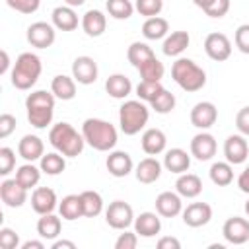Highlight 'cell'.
Returning <instances> with one entry per match:
<instances>
[{
	"label": "cell",
	"mask_w": 249,
	"mask_h": 249,
	"mask_svg": "<svg viewBox=\"0 0 249 249\" xmlns=\"http://www.w3.org/2000/svg\"><path fill=\"white\" fill-rule=\"evenodd\" d=\"M82 134L86 144H89L97 152H111L119 140L117 128L109 121L95 119V117H89L82 123Z\"/></svg>",
	"instance_id": "cell-1"
},
{
	"label": "cell",
	"mask_w": 249,
	"mask_h": 249,
	"mask_svg": "<svg viewBox=\"0 0 249 249\" xmlns=\"http://www.w3.org/2000/svg\"><path fill=\"white\" fill-rule=\"evenodd\" d=\"M49 142L51 146L60 152L66 158H76L84 152L86 140L84 134L78 132L70 123H56L49 130Z\"/></svg>",
	"instance_id": "cell-2"
},
{
	"label": "cell",
	"mask_w": 249,
	"mask_h": 249,
	"mask_svg": "<svg viewBox=\"0 0 249 249\" xmlns=\"http://www.w3.org/2000/svg\"><path fill=\"white\" fill-rule=\"evenodd\" d=\"M54 93L53 91H45V89H37L31 91L25 99V109H27V121L31 123V126L35 128H47L53 123L54 117Z\"/></svg>",
	"instance_id": "cell-3"
},
{
	"label": "cell",
	"mask_w": 249,
	"mask_h": 249,
	"mask_svg": "<svg viewBox=\"0 0 249 249\" xmlns=\"http://www.w3.org/2000/svg\"><path fill=\"white\" fill-rule=\"evenodd\" d=\"M41 70H43V64H41V58L35 54V53H21L16 62H14V68L10 72V80H12V86L16 89H31L39 76H41Z\"/></svg>",
	"instance_id": "cell-4"
},
{
	"label": "cell",
	"mask_w": 249,
	"mask_h": 249,
	"mask_svg": "<svg viewBox=\"0 0 249 249\" xmlns=\"http://www.w3.org/2000/svg\"><path fill=\"white\" fill-rule=\"evenodd\" d=\"M171 78L183 91H189V93H195L206 86V72L195 60L185 58V56H181L173 62Z\"/></svg>",
	"instance_id": "cell-5"
},
{
	"label": "cell",
	"mask_w": 249,
	"mask_h": 249,
	"mask_svg": "<svg viewBox=\"0 0 249 249\" xmlns=\"http://www.w3.org/2000/svg\"><path fill=\"white\" fill-rule=\"evenodd\" d=\"M150 119V109L142 99H126L119 109V124L126 136L138 134Z\"/></svg>",
	"instance_id": "cell-6"
},
{
	"label": "cell",
	"mask_w": 249,
	"mask_h": 249,
	"mask_svg": "<svg viewBox=\"0 0 249 249\" xmlns=\"http://www.w3.org/2000/svg\"><path fill=\"white\" fill-rule=\"evenodd\" d=\"M105 222L113 230H126L134 224V210L124 200H113L105 208Z\"/></svg>",
	"instance_id": "cell-7"
},
{
	"label": "cell",
	"mask_w": 249,
	"mask_h": 249,
	"mask_svg": "<svg viewBox=\"0 0 249 249\" xmlns=\"http://www.w3.org/2000/svg\"><path fill=\"white\" fill-rule=\"evenodd\" d=\"M222 235L231 245H243L249 241V220L241 216H231L222 226Z\"/></svg>",
	"instance_id": "cell-8"
},
{
	"label": "cell",
	"mask_w": 249,
	"mask_h": 249,
	"mask_svg": "<svg viewBox=\"0 0 249 249\" xmlns=\"http://www.w3.org/2000/svg\"><path fill=\"white\" fill-rule=\"evenodd\" d=\"M204 53L208 54V58H212L216 62L228 60L231 54V41L224 33H218V31L208 33L204 39Z\"/></svg>",
	"instance_id": "cell-9"
},
{
	"label": "cell",
	"mask_w": 249,
	"mask_h": 249,
	"mask_svg": "<svg viewBox=\"0 0 249 249\" xmlns=\"http://www.w3.org/2000/svg\"><path fill=\"white\" fill-rule=\"evenodd\" d=\"M56 27L47 21H35L27 27V41L35 49H47L56 39Z\"/></svg>",
	"instance_id": "cell-10"
},
{
	"label": "cell",
	"mask_w": 249,
	"mask_h": 249,
	"mask_svg": "<svg viewBox=\"0 0 249 249\" xmlns=\"http://www.w3.org/2000/svg\"><path fill=\"white\" fill-rule=\"evenodd\" d=\"M97 74H99V68H97V62L88 56V54H82V56H76L74 62H72V76L78 84L82 86H89L97 80Z\"/></svg>",
	"instance_id": "cell-11"
},
{
	"label": "cell",
	"mask_w": 249,
	"mask_h": 249,
	"mask_svg": "<svg viewBox=\"0 0 249 249\" xmlns=\"http://www.w3.org/2000/svg\"><path fill=\"white\" fill-rule=\"evenodd\" d=\"M224 156L226 161L231 165H239L249 158V144L243 134H230L224 142Z\"/></svg>",
	"instance_id": "cell-12"
},
{
	"label": "cell",
	"mask_w": 249,
	"mask_h": 249,
	"mask_svg": "<svg viewBox=\"0 0 249 249\" xmlns=\"http://www.w3.org/2000/svg\"><path fill=\"white\" fill-rule=\"evenodd\" d=\"M216 150H218V144H216V138L202 130L198 134L193 136L191 140V156H195L198 161H208L216 156Z\"/></svg>",
	"instance_id": "cell-13"
},
{
	"label": "cell",
	"mask_w": 249,
	"mask_h": 249,
	"mask_svg": "<svg viewBox=\"0 0 249 249\" xmlns=\"http://www.w3.org/2000/svg\"><path fill=\"white\" fill-rule=\"evenodd\" d=\"M0 198L8 208H19L27 200V189L21 187L16 177L14 179H4L0 183Z\"/></svg>",
	"instance_id": "cell-14"
},
{
	"label": "cell",
	"mask_w": 249,
	"mask_h": 249,
	"mask_svg": "<svg viewBox=\"0 0 249 249\" xmlns=\"http://www.w3.org/2000/svg\"><path fill=\"white\" fill-rule=\"evenodd\" d=\"M218 119V109L212 101H198L193 109H191V124L200 128V130H208Z\"/></svg>",
	"instance_id": "cell-15"
},
{
	"label": "cell",
	"mask_w": 249,
	"mask_h": 249,
	"mask_svg": "<svg viewBox=\"0 0 249 249\" xmlns=\"http://www.w3.org/2000/svg\"><path fill=\"white\" fill-rule=\"evenodd\" d=\"M185 226L189 228H200L206 226L212 218V206L208 202H191L187 204V208H183L181 212Z\"/></svg>",
	"instance_id": "cell-16"
},
{
	"label": "cell",
	"mask_w": 249,
	"mask_h": 249,
	"mask_svg": "<svg viewBox=\"0 0 249 249\" xmlns=\"http://www.w3.org/2000/svg\"><path fill=\"white\" fill-rule=\"evenodd\" d=\"M183 196L179 193H171V191H163L156 196V212L163 218H175L183 212Z\"/></svg>",
	"instance_id": "cell-17"
},
{
	"label": "cell",
	"mask_w": 249,
	"mask_h": 249,
	"mask_svg": "<svg viewBox=\"0 0 249 249\" xmlns=\"http://www.w3.org/2000/svg\"><path fill=\"white\" fill-rule=\"evenodd\" d=\"M31 208L41 216V214H49L54 212L58 208V198L56 193L51 187H37L31 193Z\"/></svg>",
	"instance_id": "cell-18"
},
{
	"label": "cell",
	"mask_w": 249,
	"mask_h": 249,
	"mask_svg": "<svg viewBox=\"0 0 249 249\" xmlns=\"http://www.w3.org/2000/svg\"><path fill=\"white\" fill-rule=\"evenodd\" d=\"M107 171L113 175V177H126L132 169H134V163H132V158L128 152L124 150H111L109 156H107Z\"/></svg>",
	"instance_id": "cell-19"
},
{
	"label": "cell",
	"mask_w": 249,
	"mask_h": 249,
	"mask_svg": "<svg viewBox=\"0 0 249 249\" xmlns=\"http://www.w3.org/2000/svg\"><path fill=\"white\" fill-rule=\"evenodd\" d=\"M134 231L140 237H154L161 231V220L158 212H142L134 218Z\"/></svg>",
	"instance_id": "cell-20"
},
{
	"label": "cell",
	"mask_w": 249,
	"mask_h": 249,
	"mask_svg": "<svg viewBox=\"0 0 249 249\" xmlns=\"http://www.w3.org/2000/svg\"><path fill=\"white\" fill-rule=\"evenodd\" d=\"M140 144H142V150L148 156H158V154L165 152L167 136L160 128H146L144 134H142V138H140Z\"/></svg>",
	"instance_id": "cell-21"
},
{
	"label": "cell",
	"mask_w": 249,
	"mask_h": 249,
	"mask_svg": "<svg viewBox=\"0 0 249 249\" xmlns=\"http://www.w3.org/2000/svg\"><path fill=\"white\" fill-rule=\"evenodd\" d=\"M18 154L25 160V161H37L43 158L45 154V144L39 136L35 134H25L19 142H18Z\"/></svg>",
	"instance_id": "cell-22"
},
{
	"label": "cell",
	"mask_w": 249,
	"mask_h": 249,
	"mask_svg": "<svg viewBox=\"0 0 249 249\" xmlns=\"http://www.w3.org/2000/svg\"><path fill=\"white\" fill-rule=\"evenodd\" d=\"M161 167H163V163H160L154 156H148V158H144V160L138 161V165L134 169V175H136V179L140 183L150 185V183H156L160 179Z\"/></svg>",
	"instance_id": "cell-23"
},
{
	"label": "cell",
	"mask_w": 249,
	"mask_h": 249,
	"mask_svg": "<svg viewBox=\"0 0 249 249\" xmlns=\"http://www.w3.org/2000/svg\"><path fill=\"white\" fill-rule=\"evenodd\" d=\"M163 167L167 171L175 173V175H181V173L189 171V167H191V156L183 148H171L163 156Z\"/></svg>",
	"instance_id": "cell-24"
},
{
	"label": "cell",
	"mask_w": 249,
	"mask_h": 249,
	"mask_svg": "<svg viewBox=\"0 0 249 249\" xmlns=\"http://www.w3.org/2000/svg\"><path fill=\"white\" fill-rule=\"evenodd\" d=\"M51 21L58 31H74L78 27V14L72 6H56L51 14Z\"/></svg>",
	"instance_id": "cell-25"
},
{
	"label": "cell",
	"mask_w": 249,
	"mask_h": 249,
	"mask_svg": "<svg viewBox=\"0 0 249 249\" xmlns=\"http://www.w3.org/2000/svg\"><path fill=\"white\" fill-rule=\"evenodd\" d=\"M107 27V16L101 10H88L82 16V29L88 37H99L105 33Z\"/></svg>",
	"instance_id": "cell-26"
},
{
	"label": "cell",
	"mask_w": 249,
	"mask_h": 249,
	"mask_svg": "<svg viewBox=\"0 0 249 249\" xmlns=\"http://www.w3.org/2000/svg\"><path fill=\"white\" fill-rule=\"evenodd\" d=\"M175 191L183 196V198H196L202 193V181L198 175L195 173H181L175 181Z\"/></svg>",
	"instance_id": "cell-27"
},
{
	"label": "cell",
	"mask_w": 249,
	"mask_h": 249,
	"mask_svg": "<svg viewBox=\"0 0 249 249\" xmlns=\"http://www.w3.org/2000/svg\"><path fill=\"white\" fill-rule=\"evenodd\" d=\"M105 91L113 99H126L132 91V82L124 74H111L105 80Z\"/></svg>",
	"instance_id": "cell-28"
},
{
	"label": "cell",
	"mask_w": 249,
	"mask_h": 249,
	"mask_svg": "<svg viewBox=\"0 0 249 249\" xmlns=\"http://www.w3.org/2000/svg\"><path fill=\"white\" fill-rule=\"evenodd\" d=\"M51 91L54 93L56 99L62 101H70L76 97V80L74 76H66V74H58L53 78L51 82Z\"/></svg>",
	"instance_id": "cell-29"
},
{
	"label": "cell",
	"mask_w": 249,
	"mask_h": 249,
	"mask_svg": "<svg viewBox=\"0 0 249 249\" xmlns=\"http://www.w3.org/2000/svg\"><path fill=\"white\" fill-rule=\"evenodd\" d=\"M62 231V222L60 218L54 214V212H49V214H41V218L37 220V233L43 237V239H51L54 241Z\"/></svg>",
	"instance_id": "cell-30"
},
{
	"label": "cell",
	"mask_w": 249,
	"mask_h": 249,
	"mask_svg": "<svg viewBox=\"0 0 249 249\" xmlns=\"http://www.w3.org/2000/svg\"><path fill=\"white\" fill-rule=\"evenodd\" d=\"M191 43V37L187 31H173L163 39L161 51L165 56H179Z\"/></svg>",
	"instance_id": "cell-31"
},
{
	"label": "cell",
	"mask_w": 249,
	"mask_h": 249,
	"mask_svg": "<svg viewBox=\"0 0 249 249\" xmlns=\"http://www.w3.org/2000/svg\"><path fill=\"white\" fill-rule=\"evenodd\" d=\"M169 31V23L165 18L154 16V18H146V21L142 23V35L148 41H158V39H165Z\"/></svg>",
	"instance_id": "cell-32"
},
{
	"label": "cell",
	"mask_w": 249,
	"mask_h": 249,
	"mask_svg": "<svg viewBox=\"0 0 249 249\" xmlns=\"http://www.w3.org/2000/svg\"><path fill=\"white\" fill-rule=\"evenodd\" d=\"M58 214H60V218H64L68 222H74L80 216H84L80 195H66V196H62V200L58 202Z\"/></svg>",
	"instance_id": "cell-33"
},
{
	"label": "cell",
	"mask_w": 249,
	"mask_h": 249,
	"mask_svg": "<svg viewBox=\"0 0 249 249\" xmlns=\"http://www.w3.org/2000/svg\"><path fill=\"white\" fill-rule=\"evenodd\" d=\"M66 156H62L60 152H49V154H43V158L39 160V167L43 173L47 175H60L64 169H66Z\"/></svg>",
	"instance_id": "cell-34"
},
{
	"label": "cell",
	"mask_w": 249,
	"mask_h": 249,
	"mask_svg": "<svg viewBox=\"0 0 249 249\" xmlns=\"http://www.w3.org/2000/svg\"><path fill=\"white\" fill-rule=\"evenodd\" d=\"M41 173H43L41 167L33 165V161H27V163H23V165L18 167V171H16V181H18L21 187H25V189L29 191V189L37 187V183H39V179H41Z\"/></svg>",
	"instance_id": "cell-35"
},
{
	"label": "cell",
	"mask_w": 249,
	"mask_h": 249,
	"mask_svg": "<svg viewBox=\"0 0 249 249\" xmlns=\"http://www.w3.org/2000/svg\"><path fill=\"white\" fill-rule=\"evenodd\" d=\"M210 181L218 187H228L233 181V167L230 161H214L210 165Z\"/></svg>",
	"instance_id": "cell-36"
},
{
	"label": "cell",
	"mask_w": 249,
	"mask_h": 249,
	"mask_svg": "<svg viewBox=\"0 0 249 249\" xmlns=\"http://www.w3.org/2000/svg\"><path fill=\"white\" fill-rule=\"evenodd\" d=\"M152 56H156L154 51H152V47H148V45L142 43V41L130 43V47H128V51H126V58H128V62H130L134 68H140V66H142L146 60H150Z\"/></svg>",
	"instance_id": "cell-37"
},
{
	"label": "cell",
	"mask_w": 249,
	"mask_h": 249,
	"mask_svg": "<svg viewBox=\"0 0 249 249\" xmlns=\"http://www.w3.org/2000/svg\"><path fill=\"white\" fill-rule=\"evenodd\" d=\"M80 198H82V208L86 218H95L103 212V198L97 191H84L80 193Z\"/></svg>",
	"instance_id": "cell-38"
},
{
	"label": "cell",
	"mask_w": 249,
	"mask_h": 249,
	"mask_svg": "<svg viewBox=\"0 0 249 249\" xmlns=\"http://www.w3.org/2000/svg\"><path fill=\"white\" fill-rule=\"evenodd\" d=\"M140 72V78L142 80H150V82H161L163 74H165V68H163V62L156 56H152L150 60H146L140 68H136Z\"/></svg>",
	"instance_id": "cell-39"
},
{
	"label": "cell",
	"mask_w": 249,
	"mask_h": 249,
	"mask_svg": "<svg viewBox=\"0 0 249 249\" xmlns=\"http://www.w3.org/2000/svg\"><path fill=\"white\" fill-rule=\"evenodd\" d=\"M105 8H107V14L115 19H128L136 10L130 0H107Z\"/></svg>",
	"instance_id": "cell-40"
},
{
	"label": "cell",
	"mask_w": 249,
	"mask_h": 249,
	"mask_svg": "<svg viewBox=\"0 0 249 249\" xmlns=\"http://www.w3.org/2000/svg\"><path fill=\"white\" fill-rule=\"evenodd\" d=\"M150 109H154V111L160 113V115L171 113V111L175 109V95H173L169 89L163 88V89L150 101Z\"/></svg>",
	"instance_id": "cell-41"
},
{
	"label": "cell",
	"mask_w": 249,
	"mask_h": 249,
	"mask_svg": "<svg viewBox=\"0 0 249 249\" xmlns=\"http://www.w3.org/2000/svg\"><path fill=\"white\" fill-rule=\"evenodd\" d=\"M163 89L161 82H150V80H140V84L136 86V95L138 99H142L144 103H150L160 91Z\"/></svg>",
	"instance_id": "cell-42"
},
{
	"label": "cell",
	"mask_w": 249,
	"mask_h": 249,
	"mask_svg": "<svg viewBox=\"0 0 249 249\" xmlns=\"http://www.w3.org/2000/svg\"><path fill=\"white\" fill-rule=\"evenodd\" d=\"M134 8L140 16L154 18V16H160V12L163 10V0H136Z\"/></svg>",
	"instance_id": "cell-43"
},
{
	"label": "cell",
	"mask_w": 249,
	"mask_h": 249,
	"mask_svg": "<svg viewBox=\"0 0 249 249\" xmlns=\"http://www.w3.org/2000/svg\"><path fill=\"white\" fill-rule=\"evenodd\" d=\"M16 167V152L8 146L0 148V175L8 177Z\"/></svg>",
	"instance_id": "cell-44"
},
{
	"label": "cell",
	"mask_w": 249,
	"mask_h": 249,
	"mask_svg": "<svg viewBox=\"0 0 249 249\" xmlns=\"http://www.w3.org/2000/svg\"><path fill=\"white\" fill-rule=\"evenodd\" d=\"M6 4L19 14H35L41 6V0H6Z\"/></svg>",
	"instance_id": "cell-45"
},
{
	"label": "cell",
	"mask_w": 249,
	"mask_h": 249,
	"mask_svg": "<svg viewBox=\"0 0 249 249\" xmlns=\"http://www.w3.org/2000/svg\"><path fill=\"white\" fill-rule=\"evenodd\" d=\"M228 12H230V0H212L204 8V14L208 18H224Z\"/></svg>",
	"instance_id": "cell-46"
},
{
	"label": "cell",
	"mask_w": 249,
	"mask_h": 249,
	"mask_svg": "<svg viewBox=\"0 0 249 249\" xmlns=\"http://www.w3.org/2000/svg\"><path fill=\"white\" fill-rule=\"evenodd\" d=\"M233 41H235V47L243 53V54H249V23H243L235 29V35H233Z\"/></svg>",
	"instance_id": "cell-47"
},
{
	"label": "cell",
	"mask_w": 249,
	"mask_h": 249,
	"mask_svg": "<svg viewBox=\"0 0 249 249\" xmlns=\"http://www.w3.org/2000/svg\"><path fill=\"white\" fill-rule=\"evenodd\" d=\"M138 245V233L136 231H123L119 233L117 241H115V249H134Z\"/></svg>",
	"instance_id": "cell-48"
},
{
	"label": "cell",
	"mask_w": 249,
	"mask_h": 249,
	"mask_svg": "<svg viewBox=\"0 0 249 249\" xmlns=\"http://www.w3.org/2000/svg\"><path fill=\"white\" fill-rule=\"evenodd\" d=\"M0 245L4 249H16V247H19V235L12 228H2L0 230Z\"/></svg>",
	"instance_id": "cell-49"
},
{
	"label": "cell",
	"mask_w": 249,
	"mask_h": 249,
	"mask_svg": "<svg viewBox=\"0 0 249 249\" xmlns=\"http://www.w3.org/2000/svg\"><path fill=\"white\" fill-rule=\"evenodd\" d=\"M235 128L239 130V134L249 136V105L241 107L235 115Z\"/></svg>",
	"instance_id": "cell-50"
},
{
	"label": "cell",
	"mask_w": 249,
	"mask_h": 249,
	"mask_svg": "<svg viewBox=\"0 0 249 249\" xmlns=\"http://www.w3.org/2000/svg\"><path fill=\"white\" fill-rule=\"evenodd\" d=\"M16 130V117L10 113L0 115V138H8Z\"/></svg>",
	"instance_id": "cell-51"
},
{
	"label": "cell",
	"mask_w": 249,
	"mask_h": 249,
	"mask_svg": "<svg viewBox=\"0 0 249 249\" xmlns=\"http://www.w3.org/2000/svg\"><path fill=\"white\" fill-rule=\"evenodd\" d=\"M179 247H181V241L177 237L165 235V237L158 239V249H179Z\"/></svg>",
	"instance_id": "cell-52"
},
{
	"label": "cell",
	"mask_w": 249,
	"mask_h": 249,
	"mask_svg": "<svg viewBox=\"0 0 249 249\" xmlns=\"http://www.w3.org/2000/svg\"><path fill=\"white\" fill-rule=\"evenodd\" d=\"M237 187H239L241 193L249 195V165L239 173V177H237Z\"/></svg>",
	"instance_id": "cell-53"
},
{
	"label": "cell",
	"mask_w": 249,
	"mask_h": 249,
	"mask_svg": "<svg viewBox=\"0 0 249 249\" xmlns=\"http://www.w3.org/2000/svg\"><path fill=\"white\" fill-rule=\"evenodd\" d=\"M76 249V243L74 241H66V239H54L53 241V249Z\"/></svg>",
	"instance_id": "cell-54"
},
{
	"label": "cell",
	"mask_w": 249,
	"mask_h": 249,
	"mask_svg": "<svg viewBox=\"0 0 249 249\" xmlns=\"http://www.w3.org/2000/svg\"><path fill=\"white\" fill-rule=\"evenodd\" d=\"M21 249H45V243H43V241H35V239H29V241L21 243Z\"/></svg>",
	"instance_id": "cell-55"
},
{
	"label": "cell",
	"mask_w": 249,
	"mask_h": 249,
	"mask_svg": "<svg viewBox=\"0 0 249 249\" xmlns=\"http://www.w3.org/2000/svg\"><path fill=\"white\" fill-rule=\"evenodd\" d=\"M0 56H2L0 74H6V72H8V68H10V56H8V53H6V51H2V53H0Z\"/></svg>",
	"instance_id": "cell-56"
},
{
	"label": "cell",
	"mask_w": 249,
	"mask_h": 249,
	"mask_svg": "<svg viewBox=\"0 0 249 249\" xmlns=\"http://www.w3.org/2000/svg\"><path fill=\"white\" fill-rule=\"evenodd\" d=\"M193 2H195V6H198V8L204 12V8H206V6H208L212 0H193Z\"/></svg>",
	"instance_id": "cell-57"
},
{
	"label": "cell",
	"mask_w": 249,
	"mask_h": 249,
	"mask_svg": "<svg viewBox=\"0 0 249 249\" xmlns=\"http://www.w3.org/2000/svg\"><path fill=\"white\" fill-rule=\"evenodd\" d=\"M86 0H64V4L66 6H72V8H78V6H82Z\"/></svg>",
	"instance_id": "cell-58"
},
{
	"label": "cell",
	"mask_w": 249,
	"mask_h": 249,
	"mask_svg": "<svg viewBox=\"0 0 249 249\" xmlns=\"http://www.w3.org/2000/svg\"><path fill=\"white\" fill-rule=\"evenodd\" d=\"M245 214H247V216H249V200H247V202H245Z\"/></svg>",
	"instance_id": "cell-59"
}]
</instances>
